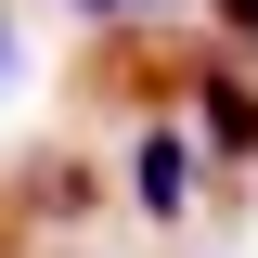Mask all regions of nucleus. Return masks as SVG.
I'll list each match as a JSON object with an SVG mask.
<instances>
[{
    "label": "nucleus",
    "mask_w": 258,
    "mask_h": 258,
    "mask_svg": "<svg viewBox=\"0 0 258 258\" xmlns=\"http://www.w3.org/2000/svg\"><path fill=\"white\" fill-rule=\"evenodd\" d=\"M220 13H232V39H245V52H258V0H220Z\"/></svg>",
    "instance_id": "7ed1b4c3"
},
{
    "label": "nucleus",
    "mask_w": 258,
    "mask_h": 258,
    "mask_svg": "<svg viewBox=\"0 0 258 258\" xmlns=\"http://www.w3.org/2000/svg\"><path fill=\"white\" fill-rule=\"evenodd\" d=\"M194 129H207V155H258V103H245V78H232V64H207V78H194Z\"/></svg>",
    "instance_id": "f257e3e1"
},
{
    "label": "nucleus",
    "mask_w": 258,
    "mask_h": 258,
    "mask_svg": "<svg viewBox=\"0 0 258 258\" xmlns=\"http://www.w3.org/2000/svg\"><path fill=\"white\" fill-rule=\"evenodd\" d=\"M129 194H142V220H181V194H194V142H181V129H142Z\"/></svg>",
    "instance_id": "f03ea898"
},
{
    "label": "nucleus",
    "mask_w": 258,
    "mask_h": 258,
    "mask_svg": "<svg viewBox=\"0 0 258 258\" xmlns=\"http://www.w3.org/2000/svg\"><path fill=\"white\" fill-rule=\"evenodd\" d=\"M91 13H142V0H91Z\"/></svg>",
    "instance_id": "20e7f679"
}]
</instances>
